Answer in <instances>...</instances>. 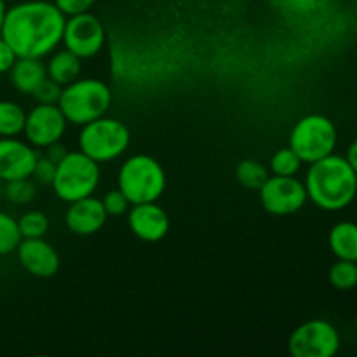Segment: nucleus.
<instances>
[{"label": "nucleus", "mask_w": 357, "mask_h": 357, "mask_svg": "<svg viewBox=\"0 0 357 357\" xmlns=\"http://www.w3.org/2000/svg\"><path fill=\"white\" fill-rule=\"evenodd\" d=\"M108 215L103 208L101 199L89 195L70 202L65 213V225L72 234L80 237L94 236L100 232L107 223Z\"/></svg>", "instance_id": "nucleus-15"}, {"label": "nucleus", "mask_w": 357, "mask_h": 357, "mask_svg": "<svg viewBox=\"0 0 357 357\" xmlns=\"http://www.w3.org/2000/svg\"><path fill=\"white\" fill-rule=\"evenodd\" d=\"M337 143L338 132L333 121L326 115L309 114L293 126L288 146L303 164H312L335 153Z\"/></svg>", "instance_id": "nucleus-7"}, {"label": "nucleus", "mask_w": 357, "mask_h": 357, "mask_svg": "<svg viewBox=\"0 0 357 357\" xmlns=\"http://www.w3.org/2000/svg\"><path fill=\"white\" fill-rule=\"evenodd\" d=\"M44 150H45L44 155L47 157L49 160H52V162H54V164L61 162L63 157H65L66 153H68V150H66V146L61 145V143H59V142L52 143V145H49V146H45Z\"/></svg>", "instance_id": "nucleus-32"}, {"label": "nucleus", "mask_w": 357, "mask_h": 357, "mask_svg": "<svg viewBox=\"0 0 357 357\" xmlns=\"http://www.w3.org/2000/svg\"><path fill=\"white\" fill-rule=\"evenodd\" d=\"M330 284L338 291H351L357 288V261L338 260L335 261L328 272Z\"/></svg>", "instance_id": "nucleus-21"}, {"label": "nucleus", "mask_w": 357, "mask_h": 357, "mask_svg": "<svg viewBox=\"0 0 357 357\" xmlns=\"http://www.w3.org/2000/svg\"><path fill=\"white\" fill-rule=\"evenodd\" d=\"M105 42H107L105 24L91 10L66 17L61 44L77 58L82 61L94 58L103 51Z\"/></svg>", "instance_id": "nucleus-9"}, {"label": "nucleus", "mask_w": 357, "mask_h": 357, "mask_svg": "<svg viewBox=\"0 0 357 357\" xmlns=\"http://www.w3.org/2000/svg\"><path fill=\"white\" fill-rule=\"evenodd\" d=\"M302 159L289 146H286V149H279L271 157L268 169L275 176H296L302 169Z\"/></svg>", "instance_id": "nucleus-23"}, {"label": "nucleus", "mask_w": 357, "mask_h": 357, "mask_svg": "<svg viewBox=\"0 0 357 357\" xmlns=\"http://www.w3.org/2000/svg\"><path fill=\"white\" fill-rule=\"evenodd\" d=\"M26 112L20 103L0 100V138H13L23 135Z\"/></svg>", "instance_id": "nucleus-19"}, {"label": "nucleus", "mask_w": 357, "mask_h": 357, "mask_svg": "<svg viewBox=\"0 0 357 357\" xmlns=\"http://www.w3.org/2000/svg\"><path fill=\"white\" fill-rule=\"evenodd\" d=\"M66 17L49 0H24L6 9L0 37L17 58H44L63 40Z\"/></svg>", "instance_id": "nucleus-1"}, {"label": "nucleus", "mask_w": 357, "mask_h": 357, "mask_svg": "<svg viewBox=\"0 0 357 357\" xmlns=\"http://www.w3.org/2000/svg\"><path fill=\"white\" fill-rule=\"evenodd\" d=\"M17 56L16 52L13 51L9 44L0 37V75L3 73H9V70L13 68V65L16 63Z\"/></svg>", "instance_id": "nucleus-30"}, {"label": "nucleus", "mask_w": 357, "mask_h": 357, "mask_svg": "<svg viewBox=\"0 0 357 357\" xmlns=\"http://www.w3.org/2000/svg\"><path fill=\"white\" fill-rule=\"evenodd\" d=\"M110 105L112 91L108 84L93 77L75 79L73 82L63 86L58 101V107L61 108L66 122L79 128L107 115Z\"/></svg>", "instance_id": "nucleus-3"}, {"label": "nucleus", "mask_w": 357, "mask_h": 357, "mask_svg": "<svg viewBox=\"0 0 357 357\" xmlns=\"http://www.w3.org/2000/svg\"><path fill=\"white\" fill-rule=\"evenodd\" d=\"M21 239L23 237H21L20 227H17V220L0 209V257L14 253Z\"/></svg>", "instance_id": "nucleus-24"}, {"label": "nucleus", "mask_w": 357, "mask_h": 357, "mask_svg": "<svg viewBox=\"0 0 357 357\" xmlns=\"http://www.w3.org/2000/svg\"><path fill=\"white\" fill-rule=\"evenodd\" d=\"M80 70H82V59L77 58L68 49L56 51L49 58V61L45 63L47 77L51 80H54V82H58L59 86H66V84L79 79Z\"/></svg>", "instance_id": "nucleus-18"}, {"label": "nucleus", "mask_w": 357, "mask_h": 357, "mask_svg": "<svg viewBox=\"0 0 357 357\" xmlns=\"http://www.w3.org/2000/svg\"><path fill=\"white\" fill-rule=\"evenodd\" d=\"M128 227L136 239L159 243L169 232V215L157 202L132 204L128 211Z\"/></svg>", "instance_id": "nucleus-12"}, {"label": "nucleus", "mask_w": 357, "mask_h": 357, "mask_svg": "<svg viewBox=\"0 0 357 357\" xmlns=\"http://www.w3.org/2000/svg\"><path fill=\"white\" fill-rule=\"evenodd\" d=\"M340 345L337 326L326 319L305 321L288 338V351L293 357H333Z\"/></svg>", "instance_id": "nucleus-8"}, {"label": "nucleus", "mask_w": 357, "mask_h": 357, "mask_svg": "<svg viewBox=\"0 0 357 357\" xmlns=\"http://www.w3.org/2000/svg\"><path fill=\"white\" fill-rule=\"evenodd\" d=\"M129 145L131 132L119 119L103 115L80 128L79 150L98 164L119 159L124 155Z\"/></svg>", "instance_id": "nucleus-6"}, {"label": "nucleus", "mask_w": 357, "mask_h": 357, "mask_svg": "<svg viewBox=\"0 0 357 357\" xmlns=\"http://www.w3.org/2000/svg\"><path fill=\"white\" fill-rule=\"evenodd\" d=\"M47 77L45 65L40 58H17L9 70V80L21 94H33L38 84Z\"/></svg>", "instance_id": "nucleus-16"}, {"label": "nucleus", "mask_w": 357, "mask_h": 357, "mask_svg": "<svg viewBox=\"0 0 357 357\" xmlns=\"http://www.w3.org/2000/svg\"><path fill=\"white\" fill-rule=\"evenodd\" d=\"M356 337H357V319H356Z\"/></svg>", "instance_id": "nucleus-36"}, {"label": "nucleus", "mask_w": 357, "mask_h": 357, "mask_svg": "<svg viewBox=\"0 0 357 357\" xmlns=\"http://www.w3.org/2000/svg\"><path fill=\"white\" fill-rule=\"evenodd\" d=\"M286 3H288L289 9L295 10V13L307 14L316 10L317 7H319L321 0H286Z\"/></svg>", "instance_id": "nucleus-31"}, {"label": "nucleus", "mask_w": 357, "mask_h": 357, "mask_svg": "<svg viewBox=\"0 0 357 357\" xmlns=\"http://www.w3.org/2000/svg\"><path fill=\"white\" fill-rule=\"evenodd\" d=\"M38 159L37 149L17 136L0 138V180L2 183L21 178H31L35 162Z\"/></svg>", "instance_id": "nucleus-13"}, {"label": "nucleus", "mask_w": 357, "mask_h": 357, "mask_svg": "<svg viewBox=\"0 0 357 357\" xmlns=\"http://www.w3.org/2000/svg\"><path fill=\"white\" fill-rule=\"evenodd\" d=\"M17 227L23 239H38L49 232V218L45 213L31 209L17 218Z\"/></svg>", "instance_id": "nucleus-22"}, {"label": "nucleus", "mask_w": 357, "mask_h": 357, "mask_svg": "<svg viewBox=\"0 0 357 357\" xmlns=\"http://www.w3.org/2000/svg\"><path fill=\"white\" fill-rule=\"evenodd\" d=\"M260 202L268 215L289 216L298 213L307 204V190L303 181L296 176L267 178L260 190Z\"/></svg>", "instance_id": "nucleus-10"}, {"label": "nucleus", "mask_w": 357, "mask_h": 357, "mask_svg": "<svg viewBox=\"0 0 357 357\" xmlns=\"http://www.w3.org/2000/svg\"><path fill=\"white\" fill-rule=\"evenodd\" d=\"M345 159H347V162L351 164V167L354 169V173L357 174V139H356V142H352L351 145H349L347 153H345Z\"/></svg>", "instance_id": "nucleus-33"}, {"label": "nucleus", "mask_w": 357, "mask_h": 357, "mask_svg": "<svg viewBox=\"0 0 357 357\" xmlns=\"http://www.w3.org/2000/svg\"><path fill=\"white\" fill-rule=\"evenodd\" d=\"M328 246L338 260L357 261V223H335L328 234Z\"/></svg>", "instance_id": "nucleus-17"}, {"label": "nucleus", "mask_w": 357, "mask_h": 357, "mask_svg": "<svg viewBox=\"0 0 357 357\" xmlns=\"http://www.w3.org/2000/svg\"><path fill=\"white\" fill-rule=\"evenodd\" d=\"M2 188H3V183H2V180H0V195H2Z\"/></svg>", "instance_id": "nucleus-35"}, {"label": "nucleus", "mask_w": 357, "mask_h": 357, "mask_svg": "<svg viewBox=\"0 0 357 357\" xmlns=\"http://www.w3.org/2000/svg\"><path fill=\"white\" fill-rule=\"evenodd\" d=\"M65 115L58 105L37 103V107L26 112L23 135L33 149H45L56 142H61L66 132Z\"/></svg>", "instance_id": "nucleus-11"}, {"label": "nucleus", "mask_w": 357, "mask_h": 357, "mask_svg": "<svg viewBox=\"0 0 357 357\" xmlns=\"http://www.w3.org/2000/svg\"><path fill=\"white\" fill-rule=\"evenodd\" d=\"M63 86H59L58 82L51 80L49 77H45L40 84H38L37 89L33 91L31 96L37 100V103H44V105H58L59 96H61Z\"/></svg>", "instance_id": "nucleus-27"}, {"label": "nucleus", "mask_w": 357, "mask_h": 357, "mask_svg": "<svg viewBox=\"0 0 357 357\" xmlns=\"http://www.w3.org/2000/svg\"><path fill=\"white\" fill-rule=\"evenodd\" d=\"M14 253L17 255V261H20L21 267L28 274L38 279H49L56 275L59 271V265H61L58 251L44 237L21 239Z\"/></svg>", "instance_id": "nucleus-14"}, {"label": "nucleus", "mask_w": 357, "mask_h": 357, "mask_svg": "<svg viewBox=\"0 0 357 357\" xmlns=\"http://www.w3.org/2000/svg\"><path fill=\"white\" fill-rule=\"evenodd\" d=\"M303 185L307 199L328 213L344 211L357 197V174L347 159L337 153L309 164Z\"/></svg>", "instance_id": "nucleus-2"}, {"label": "nucleus", "mask_w": 357, "mask_h": 357, "mask_svg": "<svg viewBox=\"0 0 357 357\" xmlns=\"http://www.w3.org/2000/svg\"><path fill=\"white\" fill-rule=\"evenodd\" d=\"M101 202H103V208L108 216H122L131 208V202L128 201V197L119 188L107 192L103 199H101Z\"/></svg>", "instance_id": "nucleus-26"}, {"label": "nucleus", "mask_w": 357, "mask_h": 357, "mask_svg": "<svg viewBox=\"0 0 357 357\" xmlns=\"http://www.w3.org/2000/svg\"><path fill=\"white\" fill-rule=\"evenodd\" d=\"M94 2H96V0H52V3L61 10V14L65 17L89 13L91 7L94 6Z\"/></svg>", "instance_id": "nucleus-29"}, {"label": "nucleus", "mask_w": 357, "mask_h": 357, "mask_svg": "<svg viewBox=\"0 0 357 357\" xmlns=\"http://www.w3.org/2000/svg\"><path fill=\"white\" fill-rule=\"evenodd\" d=\"M6 3L3 0H0V30H2V23H3V16H6Z\"/></svg>", "instance_id": "nucleus-34"}, {"label": "nucleus", "mask_w": 357, "mask_h": 357, "mask_svg": "<svg viewBox=\"0 0 357 357\" xmlns=\"http://www.w3.org/2000/svg\"><path fill=\"white\" fill-rule=\"evenodd\" d=\"M2 194L9 202L16 206L30 204L37 195V187L31 181V178H21V180L6 181L2 188Z\"/></svg>", "instance_id": "nucleus-25"}, {"label": "nucleus", "mask_w": 357, "mask_h": 357, "mask_svg": "<svg viewBox=\"0 0 357 357\" xmlns=\"http://www.w3.org/2000/svg\"><path fill=\"white\" fill-rule=\"evenodd\" d=\"M268 169L261 162L255 159H244L237 164L236 167V178L239 181L241 187L246 190H260L261 185L267 181Z\"/></svg>", "instance_id": "nucleus-20"}, {"label": "nucleus", "mask_w": 357, "mask_h": 357, "mask_svg": "<svg viewBox=\"0 0 357 357\" xmlns=\"http://www.w3.org/2000/svg\"><path fill=\"white\" fill-rule=\"evenodd\" d=\"M101 180L100 164L80 150L68 152L56 164V174L51 187L59 201L75 202L94 194Z\"/></svg>", "instance_id": "nucleus-5"}, {"label": "nucleus", "mask_w": 357, "mask_h": 357, "mask_svg": "<svg viewBox=\"0 0 357 357\" xmlns=\"http://www.w3.org/2000/svg\"><path fill=\"white\" fill-rule=\"evenodd\" d=\"M54 174L56 164L52 162V160H49L45 155H38L33 167V173H31V178L40 185H51L52 180H54Z\"/></svg>", "instance_id": "nucleus-28"}, {"label": "nucleus", "mask_w": 357, "mask_h": 357, "mask_svg": "<svg viewBox=\"0 0 357 357\" xmlns=\"http://www.w3.org/2000/svg\"><path fill=\"white\" fill-rule=\"evenodd\" d=\"M166 171L157 159L146 153H136L122 162L117 176V188L132 204L157 202L166 190Z\"/></svg>", "instance_id": "nucleus-4"}]
</instances>
